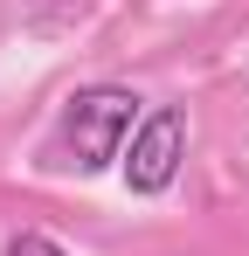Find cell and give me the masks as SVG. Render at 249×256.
<instances>
[{
  "mask_svg": "<svg viewBox=\"0 0 249 256\" xmlns=\"http://www.w3.org/2000/svg\"><path fill=\"white\" fill-rule=\"evenodd\" d=\"M180 152H187V118L173 104H160L124 146V187L132 194H166L173 173H180Z\"/></svg>",
  "mask_w": 249,
  "mask_h": 256,
  "instance_id": "2",
  "label": "cell"
},
{
  "mask_svg": "<svg viewBox=\"0 0 249 256\" xmlns=\"http://www.w3.org/2000/svg\"><path fill=\"white\" fill-rule=\"evenodd\" d=\"M132 132H138V97L124 84H90L62 111V138H70L76 173H104L111 160H124V138Z\"/></svg>",
  "mask_w": 249,
  "mask_h": 256,
  "instance_id": "1",
  "label": "cell"
},
{
  "mask_svg": "<svg viewBox=\"0 0 249 256\" xmlns=\"http://www.w3.org/2000/svg\"><path fill=\"white\" fill-rule=\"evenodd\" d=\"M7 256H62V242H56V236H35V228H21V236L7 242Z\"/></svg>",
  "mask_w": 249,
  "mask_h": 256,
  "instance_id": "3",
  "label": "cell"
}]
</instances>
